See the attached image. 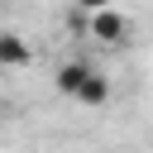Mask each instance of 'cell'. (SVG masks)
Returning <instances> with one entry per match:
<instances>
[{
    "label": "cell",
    "instance_id": "277c9868",
    "mask_svg": "<svg viewBox=\"0 0 153 153\" xmlns=\"http://www.w3.org/2000/svg\"><path fill=\"white\" fill-rule=\"evenodd\" d=\"M86 72H91L86 62H67V67H57V91H62V96H76V86L86 81Z\"/></svg>",
    "mask_w": 153,
    "mask_h": 153
},
{
    "label": "cell",
    "instance_id": "3957f363",
    "mask_svg": "<svg viewBox=\"0 0 153 153\" xmlns=\"http://www.w3.org/2000/svg\"><path fill=\"white\" fill-rule=\"evenodd\" d=\"M0 62L5 67H24L29 62V43L19 33H0Z\"/></svg>",
    "mask_w": 153,
    "mask_h": 153
},
{
    "label": "cell",
    "instance_id": "7a4b0ae2",
    "mask_svg": "<svg viewBox=\"0 0 153 153\" xmlns=\"http://www.w3.org/2000/svg\"><path fill=\"white\" fill-rule=\"evenodd\" d=\"M110 100V81L100 72H86V81L76 86V105H105Z\"/></svg>",
    "mask_w": 153,
    "mask_h": 153
},
{
    "label": "cell",
    "instance_id": "6da1fadb",
    "mask_svg": "<svg viewBox=\"0 0 153 153\" xmlns=\"http://www.w3.org/2000/svg\"><path fill=\"white\" fill-rule=\"evenodd\" d=\"M86 29H91L100 43H124V38H129V19H124L115 5H110V10H91V24H86Z\"/></svg>",
    "mask_w": 153,
    "mask_h": 153
},
{
    "label": "cell",
    "instance_id": "5b68a950",
    "mask_svg": "<svg viewBox=\"0 0 153 153\" xmlns=\"http://www.w3.org/2000/svg\"><path fill=\"white\" fill-rule=\"evenodd\" d=\"M76 5H81V10H110L115 0H76Z\"/></svg>",
    "mask_w": 153,
    "mask_h": 153
}]
</instances>
